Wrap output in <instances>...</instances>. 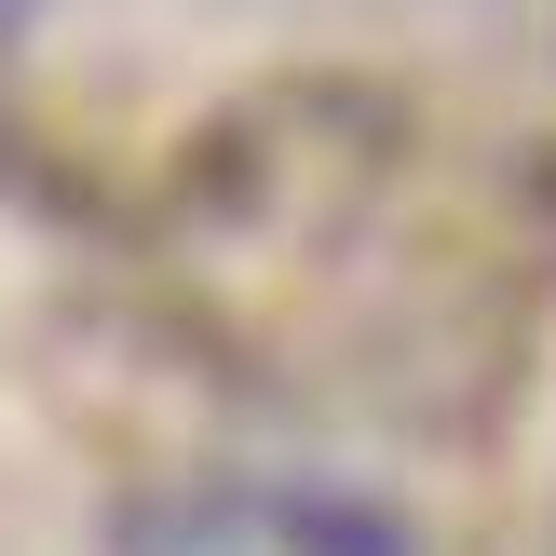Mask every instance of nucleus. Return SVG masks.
Segmentation results:
<instances>
[{"instance_id":"obj_1","label":"nucleus","mask_w":556,"mask_h":556,"mask_svg":"<svg viewBox=\"0 0 556 556\" xmlns=\"http://www.w3.org/2000/svg\"><path fill=\"white\" fill-rule=\"evenodd\" d=\"M27 14H41V0H0V41H14V27H27Z\"/></svg>"}]
</instances>
